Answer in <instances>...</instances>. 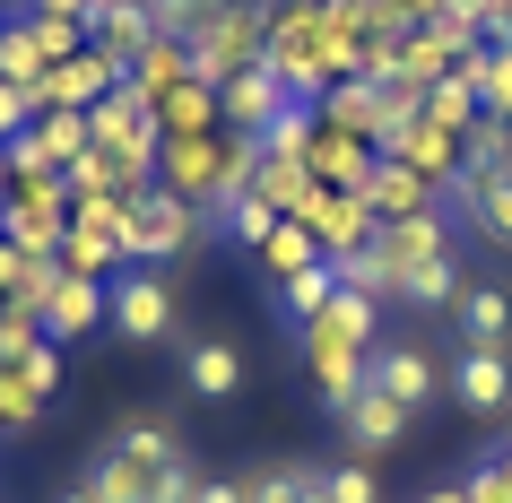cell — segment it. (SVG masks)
Instances as JSON below:
<instances>
[{"label":"cell","mask_w":512,"mask_h":503,"mask_svg":"<svg viewBox=\"0 0 512 503\" xmlns=\"http://www.w3.org/2000/svg\"><path fill=\"white\" fill-rule=\"evenodd\" d=\"M200 243H209V209L200 200H183V191H165V183L139 191V217H131V235H122V261L131 269H165V261H183V252H200Z\"/></svg>","instance_id":"1"},{"label":"cell","mask_w":512,"mask_h":503,"mask_svg":"<svg viewBox=\"0 0 512 503\" xmlns=\"http://www.w3.org/2000/svg\"><path fill=\"white\" fill-rule=\"evenodd\" d=\"M261 44H270V9L252 0H217L200 35H191V79L200 87H226L235 70H261Z\"/></svg>","instance_id":"2"},{"label":"cell","mask_w":512,"mask_h":503,"mask_svg":"<svg viewBox=\"0 0 512 503\" xmlns=\"http://www.w3.org/2000/svg\"><path fill=\"white\" fill-rule=\"evenodd\" d=\"M296 365H304V382H313V399L339 417V408L365 391V365H374V347L339 339L330 321H304V330H296Z\"/></svg>","instance_id":"3"},{"label":"cell","mask_w":512,"mask_h":503,"mask_svg":"<svg viewBox=\"0 0 512 503\" xmlns=\"http://www.w3.org/2000/svg\"><path fill=\"white\" fill-rule=\"evenodd\" d=\"M113 330L139 339V347L174 339V287H165L157 269H122V278H113Z\"/></svg>","instance_id":"4"},{"label":"cell","mask_w":512,"mask_h":503,"mask_svg":"<svg viewBox=\"0 0 512 503\" xmlns=\"http://www.w3.org/2000/svg\"><path fill=\"white\" fill-rule=\"evenodd\" d=\"M296 226H304L313 243H322L330 261H339V252H356V243H374V209H365L356 191H330V183H313V191H304Z\"/></svg>","instance_id":"5"},{"label":"cell","mask_w":512,"mask_h":503,"mask_svg":"<svg viewBox=\"0 0 512 503\" xmlns=\"http://www.w3.org/2000/svg\"><path fill=\"white\" fill-rule=\"evenodd\" d=\"M365 382H374L382 399H400L408 417H426L434 399H443V373H434V356L417 339H400V347H374V365H365Z\"/></svg>","instance_id":"6"},{"label":"cell","mask_w":512,"mask_h":503,"mask_svg":"<svg viewBox=\"0 0 512 503\" xmlns=\"http://www.w3.org/2000/svg\"><path fill=\"white\" fill-rule=\"evenodd\" d=\"M96 330H113V287H105V278H70V269H61L53 304H44V339L70 347V339H96Z\"/></svg>","instance_id":"7"},{"label":"cell","mask_w":512,"mask_h":503,"mask_svg":"<svg viewBox=\"0 0 512 503\" xmlns=\"http://www.w3.org/2000/svg\"><path fill=\"white\" fill-rule=\"evenodd\" d=\"M287 105H296V96L278 87V70H270V61H261V70H235V79L217 87V122H226V131H243V139H261Z\"/></svg>","instance_id":"8"},{"label":"cell","mask_w":512,"mask_h":503,"mask_svg":"<svg viewBox=\"0 0 512 503\" xmlns=\"http://www.w3.org/2000/svg\"><path fill=\"white\" fill-rule=\"evenodd\" d=\"M443 391H452L469 417H504L512 408V356L504 347H460V365L443 373Z\"/></svg>","instance_id":"9"},{"label":"cell","mask_w":512,"mask_h":503,"mask_svg":"<svg viewBox=\"0 0 512 503\" xmlns=\"http://www.w3.org/2000/svg\"><path fill=\"white\" fill-rule=\"evenodd\" d=\"M374 252L400 269V287H408L426 261H443V252H452V209H426V217H400V226H374Z\"/></svg>","instance_id":"10"},{"label":"cell","mask_w":512,"mask_h":503,"mask_svg":"<svg viewBox=\"0 0 512 503\" xmlns=\"http://www.w3.org/2000/svg\"><path fill=\"white\" fill-rule=\"evenodd\" d=\"M443 209L452 217H469V226H478L486 243H504L512 252V174H452V183H443Z\"/></svg>","instance_id":"11"},{"label":"cell","mask_w":512,"mask_h":503,"mask_svg":"<svg viewBox=\"0 0 512 503\" xmlns=\"http://www.w3.org/2000/svg\"><path fill=\"white\" fill-rule=\"evenodd\" d=\"M374 157L408 165V174H426V183H452V174H460V139H452V131H434L426 113H408V122H400L391 139H382Z\"/></svg>","instance_id":"12"},{"label":"cell","mask_w":512,"mask_h":503,"mask_svg":"<svg viewBox=\"0 0 512 503\" xmlns=\"http://www.w3.org/2000/svg\"><path fill=\"white\" fill-rule=\"evenodd\" d=\"M365 209H374V226H400V217L443 209V183H426V174H408V165L374 157V174H365Z\"/></svg>","instance_id":"13"},{"label":"cell","mask_w":512,"mask_h":503,"mask_svg":"<svg viewBox=\"0 0 512 503\" xmlns=\"http://www.w3.org/2000/svg\"><path fill=\"white\" fill-rule=\"evenodd\" d=\"M148 35H157L148 0H96V9H87V44H96L105 61H122V70L148 53Z\"/></svg>","instance_id":"14"},{"label":"cell","mask_w":512,"mask_h":503,"mask_svg":"<svg viewBox=\"0 0 512 503\" xmlns=\"http://www.w3.org/2000/svg\"><path fill=\"white\" fill-rule=\"evenodd\" d=\"M400 434H408V408H400V399H382L374 382L339 408V443H348V451H391Z\"/></svg>","instance_id":"15"},{"label":"cell","mask_w":512,"mask_h":503,"mask_svg":"<svg viewBox=\"0 0 512 503\" xmlns=\"http://www.w3.org/2000/svg\"><path fill=\"white\" fill-rule=\"evenodd\" d=\"M183 391L191 399H235L243 391V356L226 339H191L183 347Z\"/></svg>","instance_id":"16"},{"label":"cell","mask_w":512,"mask_h":503,"mask_svg":"<svg viewBox=\"0 0 512 503\" xmlns=\"http://www.w3.org/2000/svg\"><path fill=\"white\" fill-rule=\"evenodd\" d=\"M313 261H330V252H322V243H313V235H304L296 217H278V226H270V243L252 252V269H261L270 287H287V278H304V269H313Z\"/></svg>","instance_id":"17"},{"label":"cell","mask_w":512,"mask_h":503,"mask_svg":"<svg viewBox=\"0 0 512 503\" xmlns=\"http://www.w3.org/2000/svg\"><path fill=\"white\" fill-rule=\"evenodd\" d=\"M53 261L70 269V278H105V287L122 278V269H131V261H122V243H113L105 226H79V217H70V235H61V252H53Z\"/></svg>","instance_id":"18"},{"label":"cell","mask_w":512,"mask_h":503,"mask_svg":"<svg viewBox=\"0 0 512 503\" xmlns=\"http://www.w3.org/2000/svg\"><path fill=\"white\" fill-rule=\"evenodd\" d=\"M460 347H504L512 339V295L504 287H460Z\"/></svg>","instance_id":"19"},{"label":"cell","mask_w":512,"mask_h":503,"mask_svg":"<svg viewBox=\"0 0 512 503\" xmlns=\"http://www.w3.org/2000/svg\"><path fill=\"white\" fill-rule=\"evenodd\" d=\"M183 79H191V44H183V35H148V53L131 61V87L157 105V96H174Z\"/></svg>","instance_id":"20"},{"label":"cell","mask_w":512,"mask_h":503,"mask_svg":"<svg viewBox=\"0 0 512 503\" xmlns=\"http://www.w3.org/2000/svg\"><path fill=\"white\" fill-rule=\"evenodd\" d=\"M209 226H217V243H235V252H261V243H270V226H278V209L261 200V191H235L226 209H209Z\"/></svg>","instance_id":"21"},{"label":"cell","mask_w":512,"mask_h":503,"mask_svg":"<svg viewBox=\"0 0 512 503\" xmlns=\"http://www.w3.org/2000/svg\"><path fill=\"white\" fill-rule=\"evenodd\" d=\"M460 174H512V122L504 113H478L469 131H460Z\"/></svg>","instance_id":"22"},{"label":"cell","mask_w":512,"mask_h":503,"mask_svg":"<svg viewBox=\"0 0 512 503\" xmlns=\"http://www.w3.org/2000/svg\"><path fill=\"white\" fill-rule=\"evenodd\" d=\"M460 79L478 87L486 113H504V122H512V44H478V53L460 61Z\"/></svg>","instance_id":"23"},{"label":"cell","mask_w":512,"mask_h":503,"mask_svg":"<svg viewBox=\"0 0 512 503\" xmlns=\"http://www.w3.org/2000/svg\"><path fill=\"white\" fill-rule=\"evenodd\" d=\"M113 451L139 460V469H174V460H183V434H174L165 417H131L122 434H113Z\"/></svg>","instance_id":"24"},{"label":"cell","mask_w":512,"mask_h":503,"mask_svg":"<svg viewBox=\"0 0 512 503\" xmlns=\"http://www.w3.org/2000/svg\"><path fill=\"white\" fill-rule=\"evenodd\" d=\"M157 122H165V139H183V131H226V122H217V87H200V79H183L174 96H157Z\"/></svg>","instance_id":"25"},{"label":"cell","mask_w":512,"mask_h":503,"mask_svg":"<svg viewBox=\"0 0 512 503\" xmlns=\"http://www.w3.org/2000/svg\"><path fill=\"white\" fill-rule=\"evenodd\" d=\"M417 113H426L434 131H452V139H460V131H469V122H478L486 105H478V87H469V79H460V70H452V79H434L426 96H417Z\"/></svg>","instance_id":"26"},{"label":"cell","mask_w":512,"mask_h":503,"mask_svg":"<svg viewBox=\"0 0 512 503\" xmlns=\"http://www.w3.org/2000/svg\"><path fill=\"white\" fill-rule=\"evenodd\" d=\"M313 139H322V105H287V113L270 122V131H261V157L304 165V157H313Z\"/></svg>","instance_id":"27"},{"label":"cell","mask_w":512,"mask_h":503,"mask_svg":"<svg viewBox=\"0 0 512 503\" xmlns=\"http://www.w3.org/2000/svg\"><path fill=\"white\" fill-rule=\"evenodd\" d=\"M35 139H44V157H53L61 174H70V165H79L87 148H96V131H87V113H70V105H61V113H35Z\"/></svg>","instance_id":"28"},{"label":"cell","mask_w":512,"mask_h":503,"mask_svg":"<svg viewBox=\"0 0 512 503\" xmlns=\"http://www.w3.org/2000/svg\"><path fill=\"white\" fill-rule=\"evenodd\" d=\"M313 321H330V330H339V339H356V347H374V339H382V304H374V295H356V287H339Z\"/></svg>","instance_id":"29"},{"label":"cell","mask_w":512,"mask_h":503,"mask_svg":"<svg viewBox=\"0 0 512 503\" xmlns=\"http://www.w3.org/2000/svg\"><path fill=\"white\" fill-rule=\"evenodd\" d=\"M270 295H278V313H287V321L304 330V321H313V313L330 304V295H339V269H330V261H313L304 278H287V287H270Z\"/></svg>","instance_id":"30"},{"label":"cell","mask_w":512,"mask_h":503,"mask_svg":"<svg viewBox=\"0 0 512 503\" xmlns=\"http://www.w3.org/2000/svg\"><path fill=\"white\" fill-rule=\"evenodd\" d=\"M400 304H408V313H452V304H460V269H452V252L417 269V278L400 287Z\"/></svg>","instance_id":"31"},{"label":"cell","mask_w":512,"mask_h":503,"mask_svg":"<svg viewBox=\"0 0 512 503\" xmlns=\"http://www.w3.org/2000/svg\"><path fill=\"white\" fill-rule=\"evenodd\" d=\"M44 70H53V61L35 53L27 18H9V35H0V79H9V87H35V79H44Z\"/></svg>","instance_id":"32"},{"label":"cell","mask_w":512,"mask_h":503,"mask_svg":"<svg viewBox=\"0 0 512 503\" xmlns=\"http://www.w3.org/2000/svg\"><path fill=\"white\" fill-rule=\"evenodd\" d=\"M18 18H27L35 53L53 61V70H61V61H70V53H79V44H87V27H70V18H44V9H18Z\"/></svg>","instance_id":"33"},{"label":"cell","mask_w":512,"mask_h":503,"mask_svg":"<svg viewBox=\"0 0 512 503\" xmlns=\"http://www.w3.org/2000/svg\"><path fill=\"white\" fill-rule=\"evenodd\" d=\"M27 425H44V399H35L18 373L0 365V434H27Z\"/></svg>","instance_id":"34"},{"label":"cell","mask_w":512,"mask_h":503,"mask_svg":"<svg viewBox=\"0 0 512 503\" xmlns=\"http://www.w3.org/2000/svg\"><path fill=\"white\" fill-rule=\"evenodd\" d=\"M460 495H469V503H512V451H495V460H478V469L460 477Z\"/></svg>","instance_id":"35"},{"label":"cell","mask_w":512,"mask_h":503,"mask_svg":"<svg viewBox=\"0 0 512 503\" xmlns=\"http://www.w3.org/2000/svg\"><path fill=\"white\" fill-rule=\"evenodd\" d=\"M322 495L330 503H382V486H374L365 460H339V469H322Z\"/></svg>","instance_id":"36"},{"label":"cell","mask_w":512,"mask_h":503,"mask_svg":"<svg viewBox=\"0 0 512 503\" xmlns=\"http://www.w3.org/2000/svg\"><path fill=\"white\" fill-rule=\"evenodd\" d=\"M27 347H44V313H18V304H0V365H18Z\"/></svg>","instance_id":"37"},{"label":"cell","mask_w":512,"mask_h":503,"mask_svg":"<svg viewBox=\"0 0 512 503\" xmlns=\"http://www.w3.org/2000/svg\"><path fill=\"white\" fill-rule=\"evenodd\" d=\"M9 373H18V382H27L35 399H53V391H61V347H53V339H44V347H27V356H18Z\"/></svg>","instance_id":"38"},{"label":"cell","mask_w":512,"mask_h":503,"mask_svg":"<svg viewBox=\"0 0 512 503\" xmlns=\"http://www.w3.org/2000/svg\"><path fill=\"white\" fill-rule=\"evenodd\" d=\"M209 9H217V0H148V18H157V35H183V44L200 35V18H209Z\"/></svg>","instance_id":"39"},{"label":"cell","mask_w":512,"mask_h":503,"mask_svg":"<svg viewBox=\"0 0 512 503\" xmlns=\"http://www.w3.org/2000/svg\"><path fill=\"white\" fill-rule=\"evenodd\" d=\"M35 174H61V165L44 157V139H35V131H18V139H9V183H35Z\"/></svg>","instance_id":"40"},{"label":"cell","mask_w":512,"mask_h":503,"mask_svg":"<svg viewBox=\"0 0 512 503\" xmlns=\"http://www.w3.org/2000/svg\"><path fill=\"white\" fill-rule=\"evenodd\" d=\"M18 131H35V96H27V87H9V79H0V148H9Z\"/></svg>","instance_id":"41"},{"label":"cell","mask_w":512,"mask_h":503,"mask_svg":"<svg viewBox=\"0 0 512 503\" xmlns=\"http://www.w3.org/2000/svg\"><path fill=\"white\" fill-rule=\"evenodd\" d=\"M200 495V469H191V460H174V469L157 477V503H191Z\"/></svg>","instance_id":"42"},{"label":"cell","mask_w":512,"mask_h":503,"mask_svg":"<svg viewBox=\"0 0 512 503\" xmlns=\"http://www.w3.org/2000/svg\"><path fill=\"white\" fill-rule=\"evenodd\" d=\"M191 503H243V477H200V495Z\"/></svg>","instance_id":"43"},{"label":"cell","mask_w":512,"mask_h":503,"mask_svg":"<svg viewBox=\"0 0 512 503\" xmlns=\"http://www.w3.org/2000/svg\"><path fill=\"white\" fill-rule=\"evenodd\" d=\"M18 269H27V252H18V243H0V304L18 295Z\"/></svg>","instance_id":"44"},{"label":"cell","mask_w":512,"mask_h":503,"mask_svg":"<svg viewBox=\"0 0 512 503\" xmlns=\"http://www.w3.org/2000/svg\"><path fill=\"white\" fill-rule=\"evenodd\" d=\"M27 9H44V18H70V27H87V9H96V0H27Z\"/></svg>","instance_id":"45"},{"label":"cell","mask_w":512,"mask_h":503,"mask_svg":"<svg viewBox=\"0 0 512 503\" xmlns=\"http://www.w3.org/2000/svg\"><path fill=\"white\" fill-rule=\"evenodd\" d=\"M287 503H330V495H322V469H296V486H287Z\"/></svg>","instance_id":"46"},{"label":"cell","mask_w":512,"mask_h":503,"mask_svg":"<svg viewBox=\"0 0 512 503\" xmlns=\"http://www.w3.org/2000/svg\"><path fill=\"white\" fill-rule=\"evenodd\" d=\"M417 503H469V495H460V486H426Z\"/></svg>","instance_id":"47"},{"label":"cell","mask_w":512,"mask_h":503,"mask_svg":"<svg viewBox=\"0 0 512 503\" xmlns=\"http://www.w3.org/2000/svg\"><path fill=\"white\" fill-rule=\"evenodd\" d=\"M0 200H9V148H0Z\"/></svg>","instance_id":"48"},{"label":"cell","mask_w":512,"mask_h":503,"mask_svg":"<svg viewBox=\"0 0 512 503\" xmlns=\"http://www.w3.org/2000/svg\"><path fill=\"white\" fill-rule=\"evenodd\" d=\"M61 503H96V495H87V486H70V495H61Z\"/></svg>","instance_id":"49"}]
</instances>
